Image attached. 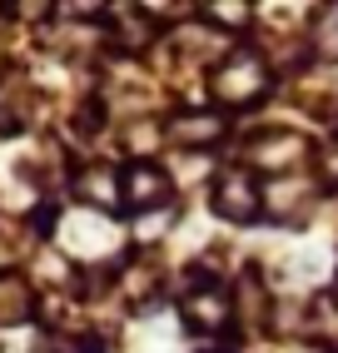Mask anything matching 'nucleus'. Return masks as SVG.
Returning a JSON list of instances; mask_svg holds the SVG:
<instances>
[{"mask_svg": "<svg viewBox=\"0 0 338 353\" xmlns=\"http://www.w3.org/2000/svg\"><path fill=\"white\" fill-rule=\"evenodd\" d=\"M264 90H269V65L254 50H234L214 70V100H224V105H254Z\"/></svg>", "mask_w": 338, "mask_h": 353, "instance_id": "f257e3e1", "label": "nucleus"}, {"mask_svg": "<svg viewBox=\"0 0 338 353\" xmlns=\"http://www.w3.org/2000/svg\"><path fill=\"white\" fill-rule=\"evenodd\" d=\"M179 309H184V323H195V328H204V334H214V328L229 323L234 303H229V294H224L219 279L189 274V289H184V303H179Z\"/></svg>", "mask_w": 338, "mask_h": 353, "instance_id": "f03ea898", "label": "nucleus"}, {"mask_svg": "<svg viewBox=\"0 0 338 353\" xmlns=\"http://www.w3.org/2000/svg\"><path fill=\"white\" fill-rule=\"evenodd\" d=\"M259 184H254V174L249 170H239V164H229V170H219V179H214V209H219L224 219H234V224H244V219H254L259 214Z\"/></svg>", "mask_w": 338, "mask_h": 353, "instance_id": "7ed1b4c3", "label": "nucleus"}, {"mask_svg": "<svg viewBox=\"0 0 338 353\" xmlns=\"http://www.w3.org/2000/svg\"><path fill=\"white\" fill-rule=\"evenodd\" d=\"M119 184H125V204L135 209V214H150V209L169 204V194H175V179H169L159 164L150 159H135L125 174H119Z\"/></svg>", "mask_w": 338, "mask_h": 353, "instance_id": "20e7f679", "label": "nucleus"}, {"mask_svg": "<svg viewBox=\"0 0 338 353\" xmlns=\"http://www.w3.org/2000/svg\"><path fill=\"white\" fill-rule=\"evenodd\" d=\"M164 134L175 139L179 150H204V145H214V139L224 134V120H219V110H179Z\"/></svg>", "mask_w": 338, "mask_h": 353, "instance_id": "39448f33", "label": "nucleus"}, {"mask_svg": "<svg viewBox=\"0 0 338 353\" xmlns=\"http://www.w3.org/2000/svg\"><path fill=\"white\" fill-rule=\"evenodd\" d=\"M75 194L85 204H100V209H119L125 204V184H119L115 164H90V170L75 174Z\"/></svg>", "mask_w": 338, "mask_h": 353, "instance_id": "423d86ee", "label": "nucleus"}, {"mask_svg": "<svg viewBox=\"0 0 338 353\" xmlns=\"http://www.w3.org/2000/svg\"><path fill=\"white\" fill-rule=\"evenodd\" d=\"M299 159H304V139L288 134V130H274V134H264L259 145H249V164L274 170V174H284L288 164H299Z\"/></svg>", "mask_w": 338, "mask_h": 353, "instance_id": "0eeeda50", "label": "nucleus"}, {"mask_svg": "<svg viewBox=\"0 0 338 353\" xmlns=\"http://www.w3.org/2000/svg\"><path fill=\"white\" fill-rule=\"evenodd\" d=\"M30 289L26 284H20V279L15 274H0V328H6V323H26L30 319Z\"/></svg>", "mask_w": 338, "mask_h": 353, "instance_id": "6e6552de", "label": "nucleus"}, {"mask_svg": "<svg viewBox=\"0 0 338 353\" xmlns=\"http://www.w3.org/2000/svg\"><path fill=\"white\" fill-rule=\"evenodd\" d=\"M115 35L125 50H144L155 40V20L150 15H130V10H115Z\"/></svg>", "mask_w": 338, "mask_h": 353, "instance_id": "1a4fd4ad", "label": "nucleus"}, {"mask_svg": "<svg viewBox=\"0 0 338 353\" xmlns=\"http://www.w3.org/2000/svg\"><path fill=\"white\" fill-rule=\"evenodd\" d=\"M204 15H209V26H224V30H239V26H249V20H254V10H249V6H239V0L209 6Z\"/></svg>", "mask_w": 338, "mask_h": 353, "instance_id": "9d476101", "label": "nucleus"}, {"mask_svg": "<svg viewBox=\"0 0 338 353\" xmlns=\"http://www.w3.org/2000/svg\"><path fill=\"white\" fill-rule=\"evenodd\" d=\"M324 174L338 184V134H333V145H328V154H324Z\"/></svg>", "mask_w": 338, "mask_h": 353, "instance_id": "9b49d317", "label": "nucleus"}, {"mask_svg": "<svg viewBox=\"0 0 338 353\" xmlns=\"http://www.w3.org/2000/svg\"><path fill=\"white\" fill-rule=\"evenodd\" d=\"M35 353H75V348H70L65 339H40V343H35Z\"/></svg>", "mask_w": 338, "mask_h": 353, "instance_id": "f8f14e48", "label": "nucleus"}, {"mask_svg": "<svg viewBox=\"0 0 338 353\" xmlns=\"http://www.w3.org/2000/svg\"><path fill=\"white\" fill-rule=\"evenodd\" d=\"M333 294H338V284H333Z\"/></svg>", "mask_w": 338, "mask_h": 353, "instance_id": "ddd939ff", "label": "nucleus"}]
</instances>
